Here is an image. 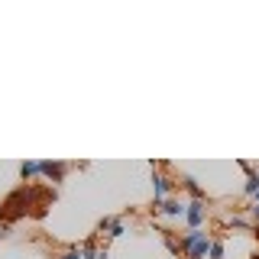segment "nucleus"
Masks as SVG:
<instances>
[{
	"label": "nucleus",
	"instance_id": "obj_7",
	"mask_svg": "<svg viewBox=\"0 0 259 259\" xmlns=\"http://www.w3.org/2000/svg\"><path fill=\"white\" fill-rule=\"evenodd\" d=\"M165 191H168V182H165L162 175H156V198H162Z\"/></svg>",
	"mask_w": 259,
	"mask_h": 259
},
{
	"label": "nucleus",
	"instance_id": "obj_8",
	"mask_svg": "<svg viewBox=\"0 0 259 259\" xmlns=\"http://www.w3.org/2000/svg\"><path fill=\"white\" fill-rule=\"evenodd\" d=\"M210 259H224V243H214V246H210Z\"/></svg>",
	"mask_w": 259,
	"mask_h": 259
},
{
	"label": "nucleus",
	"instance_id": "obj_3",
	"mask_svg": "<svg viewBox=\"0 0 259 259\" xmlns=\"http://www.w3.org/2000/svg\"><path fill=\"white\" fill-rule=\"evenodd\" d=\"M39 168H42V175L52 178V182H62V175H65V165H62V162H39Z\"/></svg>",
	"mask_w": 259,
	"mask_h": 259
},
{
	"label": "nucleus",
	"instance_id": "obj_13",
	"mask_svg": "<svg viewBox=\"0 0 259 259\" xmlns=\"http://www.w3.org/2000/svg\"><path fill=\"white\" fill-rule=\"evenodd\" d=\"M253 259H259V256H253Z\"/></svg>",
	"mask_w": 259,
	"mask_h": 259
},
{
	"label": "nucleus",
	"instance_id": "obj_11",
	"mask_svg": "<svg viewBox=\"0 0 259 259\" xmlns=\"http://www.w3.org/2000/svg\"><path fill=\"white\" fill-rule=\"evenodd\" d=\"M256 207H259V194H256Z\"/></svg>",
	"mask_w": 259,
	"mask_h": 259
},
{
	"label": "nucleus",
	"instance_id": "obj_10",
	"mask_svg": "<svg viewBox=\"0 0 259 259\" xmlns=\"http://www.w3.org/2000/svg\"><path fill=\"white\" fill-rule=\"evenodd\" d=\"M62 259H81V253H78V249H71V253H65Z\"/></svg>",
	"mask_w": 259,
	"mask_h": 259
},
{
	"label": "nucleus",
	"instance_id": "obj_12",
	"mask_svg": "<svg viewBox=\"0 0 259 259\" xmlns=\"http://www.w3.org/2000/svg\"><path fill=\"white\" fill-rule=\"evenodd\" d=\"M256 237H259V224H256Z\"/></svg>",
	"mask_w": 259,
	"mask_h": 259
},
{
	"label": "nucleus",
	"instance_id": "obj_5",
	"mask_svg": "<svg viewBox=\"0 0 259 259\" xmlns=\"http://www.w3.org/2000/svg\"><path fill=\"white\" fill-rule=\"evenodd\" d=\"M159 210H162V214H172V217H178V214H185V207L178 204V201H165V204H162Z\"/></svg>",
	"mask_w": 259,
	"mask_h": 259
},
{
	"label": "nucleus",
	"instance_id": "obj_4",
	"mask_svg": "<svg viewBox=\"0 0 259 259\" xmlns=\"http://www.w3.org/2000/svg\"><path fill=\"white\" fill-rule=\"evenodd\" d=\"M204 214H207V207L201 204V201H194V204H188V210H185V217H188V224H191V227H198L201 221H204Z\"/></svg>",
	"mask_w": 259,
	"mask_h": 259
},
{
	"label": "nucleus",
	"instance_id": "obj_1",
	"mask_svg": "<svg viewBox=\"0 0 259 259\" xmlns=\"http://www.w3.org/2000/svg\"><path fill=\"white\" fill-rule=\"evenodd\" d=\"M49 198H55V194H49L42 188H20L13 191L10 198L4 201V207H0V214L4 217H20V214H46V204Z\"/></svg>",
	"mask_w": 259,
	"mask_h": 259
},
{
	"label": "nucleus",
	"instance_id": "obj_14",
	"mask_svg": "<svg viewBox=\"0 0 259 259\" xmlns=\"http://www.w3.org/2000/svg\"><path fill=\"white\" fill-rule=\"evenodd\" d=\"M0 237H4V233H0Z\"/></svg>",
	"mask_w": 259,
	"mask_h": 259
},
{
	"label": "nucleus",
	"instance_id": "obj_2",
	"mask_svg": "<svg viewBox=\"0 0 259 259\" xmlns=\"http://www.w3.org/2000/svg\"><path fill=\"white\" fill-rule=\"evenodd\" d=\"M210 249V240H207V233H201V230H188L182 237V253L188 256V259H201Z\"/></svg>",
	"mask_w": 259,
	"mask_h": 259
},
{
	"label": "nucleus",
	"instance_id": "obj_6",
	"mask_svg": "<svg viewBox=\"0 0 259 259\" xmlns=\"http://www.w3.org/2000/svg\"><path fill=\"white\" fill-rule=\"evenodd\" d=\"M36 172H42V168H39V162H26V165L20 168V175H23V178H32Z\"/></svg>",
	"mask_w": 259,
	"mask_h": 259
},
{
	"label": "nucleus",
	"instance_id": "obj_9",
	"mask_svg": "<svg viewBox=\"0 0 259 259\" xmlns=\"http://www.w3.org/2000/svg\"><path fill=\"white\" fill-rule=\"evenodd\" d=\"M185 188H188L191 194H198V198H201V194H204V191L198 188V185H194V178H185Z\"/></svg>",
	"mask_w": 259,
	"mask_h": 259
}]
</instances>
